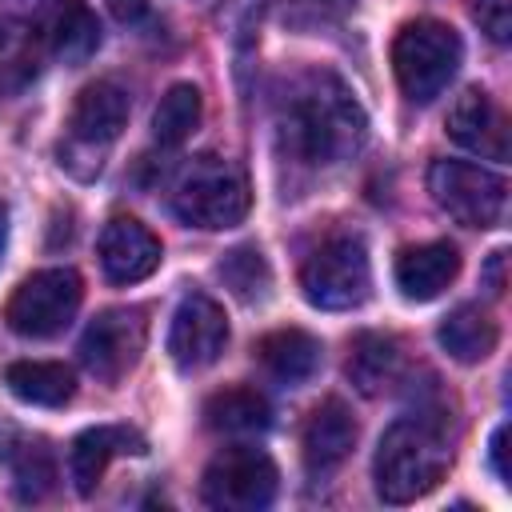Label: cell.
Wrapping results in <instances>:
<instances>
[{"mask_svg": "<svg viewBox=\"0 0 512 512\" xmlns=\"http://www.w3.org/2000/svg\"><path fill=\"white\" fill-rule=\"evenodd\" d=\"M352 444H356V420H352L348 404L336 400V396L324 400V404L308 416L304 440H300L308 476H332V472L348 460Z\"/></svg>", "mask_w": 512, "mask_h": 512, "instance_id": "cell-16", "label": "cell"}, {"mask_svg": "<svg viewBox=\"0 0 512 512\" xmlns=\"http://www.w3.org/2000/svg\"><path fill=\"white\" fill-rule=\"evenodd\" d=\"M128 108H132L128 92L116 80H96V84L80 88V96L68 112V144L88 148V152L108 148L128 124Z\"/></svg>", "mask_w": 512, "mask_h": 512, "instance_id": "cell-12", "label": "cell"}, {"mask_svg": "<svg viewBox=\"0 0 512 512\" xmlns=\"http://www.w3.org/2000/svg\"><path fill=\"white\" fill-rule=\"evenodd\" d=\"M472 16L496 44H508V36H512V0H472Z\"/></svg>", "mask_w": 512, "mask_h": 512, "instance_id": "cell-28", "label": "cell"}, {"mask_svg": "<svg viewBox=\"0 0 512 512\" xmlns=\"http://www.w3.org/2000/svg\"><path fill=\"white\" fill-rule=\"evenodd\" d=\"M216 276H220L224 288H228L236 300H244V304L264 300L268 288H272V268H268V260H264V252H260L256 244H240V248L224 252V260L216 264Z\"/></svg>", "mask_w": 512, "mask_h": 512, "instance_id": "cell-25", "label": "cell"}, {"mask_svg": "<svg viewBox=\"0 0 512 512\" xmlns=\"http://www.w3.org/2000/svg\"><path fill=\"white\" fill-rule=\"evenodd\" d=\"M320 340L304 328H276L256 344V360L284 384H300L320 368Z\"/></svg>", "mask_w": 512, "mask_h": 512, "instance_id": "cell-22", "label": "cell"}, {"mask_svg": "<svg viewBox=\"0 0 512 512\" xmlns=\"http://www.w3.org/2000/svg\"><path fill=\"white\" fill-rule=\"evenodd\" d=\"M144 340H148L144 308H104L80 336V360L96 380L116 384L124 372L136 368Z\"/></svg>", "mask_w": 512, "mask_h": 512, "instance_id": "cell-9", "label": "cell"}, {"mask_svg": "<svg viewBox=\"0 0 512 512\" xmlns=\"http://www.w3.org/2000/svg\"><path fill=\"white\" fill-rule=\"evenodd\" d=\"M248 204H252V192L244 172L232 160L212 152L184 164L172 184V212L188 228H204V232L236 228L248 216Z\"/></svg>", "mask_w": 512, "mask_h": 512, "instance_id": "cell-3", "label": "cell"}, {"mask_svg": "<svg viewBox=\"0 0 512 512\" xmlns=\"http://www.w3.org/2000/svg\"><path fill=\"white\" fill-rule=\"evenodd\" d=\"M28 24L44 56L72 64V68L84 64L100 48V20L84 0H40Z\"/></svg>", "mask_w": 512, "mask_h": 512, "instance_id": "cell-11", "label": "cell"}, {"mask_svg": "<svg viewBox=\"0 0 512 512\" xmlns=\"http://www.w3.org/2000/svg\"><path fill=\"white\" fill-rule=\"evenodd\" d=\"M44 48L24 20H0V92H24L40 76Z\"/></svg>", "mask_w": 512, "mask_h": 512, "instance_id": "cell-23", "label": "cell"}, {"mask_svg": "<svg viewBox=\"0 0 512 512\" xmlns=\"http://www.w3.org/2000/svg\"><path fill=\"white\" fill-rule=\"evenodd\" d=\"M200 116H204V96L196 84H172L156 112H152V140L160 148H180L196 128H200Z\"/></svg>", "mask_w": 512, "mask_h": 512, "instance_id": "cell-24", "label": "cell"}, {"mask_svg": "<svg viewBox=\"0 0 512 512\" xmlns=\"http://www.w3.org/2000/svg\"><path fill=\"white\" fill-rule=\"evenodd\" d=\"M460 60H464V44L456 28L432 16L408 20L392 40V72L412 104H432L456 76Z\"/></svg>", "mask_w": 512, "mask_h": 512, "instance_id": "cell-4", "label": "cell"}, {"mask_svg": "<svg viewBox=\"0 0 512 512\" xmlns=\"http://www.w3.org/2000/svg\"><path fill=\"white\" fill-rule=\"evenodd\" d=\"M300 288L312 308H324V312L360 308L372 292V264H368L364 240L352 232L328 236L300 264Z\"/></svg>", "mask_w": 512, "mask_h": 512, "instance_id": "cell-5", "label": "cell"}, {"mask_svg": "<svg viewBox=\"0 0 512 512\" xmlns=\"http://www.w3.org/2000/svg\"><path fill=\"white\" fill-rule=\"evenodd\" d=\"M452 464L448 436L432 416H404L388 424V432L376 444L372 476L384 504H412L424 492H432Z\"/></svg>", "mask_w": 512, "mask_h": 512, "instance_id": "cell-2", "label": "cell"}, {"mask_svg": "<svg viewBox=\"0 0 512 512\" xmlns=\"http://www.w3.org/2000/svg\"><path fill=\"white\" fill-rule=\"evenodd\" d=\"M444 128L460 148H468L484 160H508V120L484 88H464L456 96V104L448 108Z\"/></svg>", "mask_w": 512, "mask_h": 512, "instance_id": "cell-14", "label": "cell"}, {"mask_svg": "<svg viewBox=\"0 0 512 512\" xmlns=\"http://www.w3.org/2000/svg\"><path fill=\"white\" fill-rule=\"evenodd\" d=\"M504 264H508V252H504V248L488 256V268H484V284H488V292H492V296H500V292H504Z\"/></svg>", "mask_w": 512, "mask_h": 512, "instance_id": "cell-30", "label": "cell"}, {"mask_svg": "<svg viewBox=\"0 0 512 512\" xmlns=\"http://www.w3.org/2000/svg\"><path fill=\"white\" fill-rule=\"evenodd\" d=\"M224 344H228V316H224V308L208 292H188L176 304L172 324H168V356L184 372H196V368L216 364Z\"/></svg>", "mask_w": 512, "mask_h": 512, "instance_id": "cell-10", "label": "cell"}, {"mask_svg": "<svg viewBox=\"0 0 512 512\" xmlns=\"http://www.w3.org/2000/svg\"><path fill=\"white\" fill-rule=\"evenodd\" d=\"M108 4V12L116 16V20H124V24H132V20H140L144 12H148V0H104Z\"/></svg>", "mask_w": 512, "mask_h": 512, "instance_id": "cell-31", "label": "cell"}, {"mask_svg": "<svg viewBox=\"0 0 512 512\" xmlns=\"http://www.w3.org/2000/svg\"><path fill=\"white\" fill-rule=\"evenodd\" d=\"M4 384L16 400L40 404V408H60L76 392V376L60 360H16L4 368Z\"/></svg>", "mask_w": 512, "mask_h": 512, "instance_id": "cell-20", "label": "cell"}, {"mask_svg": "<svg viewBox=\"0 0 512 512\" xmlns=\"http://www.w3.org/2000/svg\"><path fill=\"white\" fill-rule=\"evenodd\" d=\"M280 20L288 28H300V32H320L328 24H340L356 0H272Z\"/></svg>", "mask_w": 512, "mask_h": 512, "instance_id": "cell-27", "label": "cell"}, {"mask_svg": "<svg viewBox=\"0 0 512 512\" xmlns=\"http://www.w3.org/2000/svg\"><path fill=\"white\" fill-rule=\"evenodd\" d=\"M404 372V348L396 336H384V332H360L352 340V352H348V380L364 392V396H376L384 388H392Z\"/></svg>", "mask_w": 512, "mask_h": 512, "instance_id": "cell-18", "label": "cell"}, {"mask_svg": "<svg viewBox=\"0 0 512 512\" xmlns=\"http://www.w3.org/2000/svg\"><path fill=\"white\" fill-rule=\"evenodd\" d=\"M148 444L136 428H124V424H96V428H84L72 448H68V476H72V488L80 496H92L100 476L108 472V464L116 456H144Z\"/></svg>", "mask_w": 512, "mask_h": 512, "instance_id": "cell-13", "label": "cell"}, {"mask_svg": "<svg viewBox=\"0 0 512 512\" xmlns=\"http://www.w3.org/2000/svg\"><path fill=\"white\" fill-rule=\"evenodd\" d=\"M276 484H280L276 464L260 448L240 444V448H224L204 468L200 496L208 508L220 512H256L276 500Z\"/></svg>", "mask_w": 512, "mask_h": 512, "instance_id": "cell-8", "label": "cell"}, {"mask_svg": "<svg viewBox=\"0 0 512 512\" xmlns=\"http://www.w3.org/2000/svg\"><path fill=\"white\" fill-rule=\"evenodd\" d=\"M160 240L132 216H116L100 232V268L112 284L148 280L160 268Z\"/></svg>", "mask_w": 512, "mask_h": 512, "instance_id": "cell-15", "label": "cell"}, {"mask_svg": "<svg viewBox=\"0 0 512 512\" xmlns=\"http://www.w3.org/2000/svg\"><path fill=\"white\" fill-rule=\"evenodd\" d=\"M4 244H8V208L0 204V260H4Z\"/></svg>", "mask_w": 512, "mask_h": 512, "instance_id": "cell-33", "label": "cell"}, {"mask_svg": "<svg viewBox=\"0 0 512 512\" xmlns=\"http://www.w3.org/2000/svg\"><path fill=\"white\" fill-rule=\"evenodd\" d=\"M80 300H84V284L72 268H44V272H32L12 292L8 308H4V320L20 336L48 340V336H56L72 324Z\"/></svg>", "mask_w": 512, "mask_h": 512, "instance_id": "cell-7", "label": "cell"}, {"mask_svg": "<svg viewBox=\"0 0 512 512\" xmlns=\"http://www.w3.org/2000/svg\"><path fill=\"white\" fill-rule=\"evenodd\" d=\"M204 424L220 436H252L272 424V408L256 388L232 384L204 400Z\"/></svg>", "mask_w": 512, "mask_h": 512, "instance_id": "cell-21", "label": "cell"}, {"mask_svg": "<svg viewBox=\"0 0 512 512\" xmlns=\"http://www.w3.org/2000/svg\"><path fill=\"white\" fill-rule=\"evenodd\" d=\"M436 340H440V348H444L452 360H460V364H480L484 356H492V348H496V340H500V328H496V320H492L480 304H460V308H452V312L440 320Z\"/></svg>", "mask_w": 512, "mask_h": 512, "instance_id": "cell-19", "label": "cell"}, {"mask_svg": "<svg viewBox=\"0 0 512 512\" xmlns=\"http://www.w3.org/2000/svg\"><path fill=\"white\" fill-rule=\"evenodd\" d=\"M12 488L28 504L44 500L56 488V456L44 440H28L12 448Z\"/></svg>", "mask_w": 512, "mask_h": 512, "instance_id": "cell-26", "label": "cell"}, {"mask_svg": "<svg viewBox=\"0 0 512 512\" xmlns=\"http://www.w3.org/2000/svg\"><path fill=\"white\" fill-rule=\"evenodd\" d=\"M392 276H396V288H400L408 300H416V304L436 300V296L460 276V252H456V244H448V240L412 244V248H404V252L396 256Z\"/></svg>", "mask_w": 512, "mask_h": 512, "instance_id": "cell-17", "label": "cell"}, {"mask_svg": "<svg viewBox=\"0 0 512 512\" xmlns=\"http://www.w3.org/2000/svg\"><path fill=\"white\" fill-rule=\"evenodd\" d=\"M428 192L440 212L468 228H496L508 208V180L468 160H432Z\"/></svg>", "mask_w": 512, "mask_h": 512, "instance_id": "cell-6", "label": "cell"}, {"mask_svg": "<svg viewBox=\"0 0 512 512\" xmlns=\"http://www.w3.org/2000/svg\"><path fill=\"white\" fill-rule=\"evenodd\" d=\"M280 148L308 168H336L368 140V116L352 88L324 68L300 72L276 108Z\"/></svg>", "mask_w": 512, "mask_h": 512, "instance_id": "cell-1", "label": "cell"}, {"mask_svg": "<svg viewBox=\"0 0 512 512\" xmlns=\"http://www.w3.org/2000/svg\"><path fill=\"white\" fill-rule=\"evenodd\" d=\"M488 456H492V472H496V480L508 484V480H512V468H508V424H500V428L492 432Z\"/></svg>", "mask_w": 512, "mask_h": 512, "instance_id": "cell-29", "label": "cell"}, {"mask_svg": "<svg viewBox=\"0 0 512 512\" xmlns=\"http://www.w3.org/2000/svg\"><path fill=\"white\" fill-rule=\"evenodd\" d=\"M12 448H16V424L0 412V460H4V456H12Z\"/></svg>", "mask_w": 512, "mask_h": 512, "instance_id": "cell-32", "label": "cell"}]
</instances>
